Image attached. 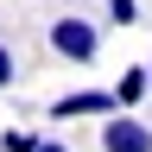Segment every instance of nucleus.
Wrapping results in <instances>:
<instances>
[{
    "instance_id": "obj_7",
    "label": "nucleus",
    "mask_w": 152,
    "mask_h": 152,
    "mask_svg": "<svg viewBox=\"0 0 152 152\" xmlns=\"http://www.w3.org/2000/svg\"><path fill=\"white\" fill-rule=\"evenodd\" d=\"M114 7V19H121V26H133V0H108Z\"/></svg>"
},
{
    "instance_id": "obj_3",
    "label": "nucleus",
    "mask_w": 152,
    "mask_h": 152,
    "mask_svg": "<svg viewBox=\"0 0 152 152\" xmlns=\"http://www.w3.org/2000/svg\"><path fill=\"white\" fill-rule=\"evenodd\" d=\"M76 114H121V95L114 89H76L51 108V121H76Z\"/></svg>"
},
{
    "instance_id": "obj_4",
    "label": "nucleus",
    "mask_w": 152,
    "mask_h": 152,
    "mask_svg": "<svg viewBox=\"0 0 152 152\" xmlns=\"http://www.w3.org/2000/svg\"><path fill=\"white\" fill-rule=\"evenodd\" d=\"M146 89H152V70H127L121 83H114V95H121V108H133V102H140Z\"/></svg>"
},
{
    "instance_id": "obj_8",
    "label": "nucleus",
    "mask_w": 152,
    "mask_h": 152,
    "mask_svg": "<svg viewBox=\"0 0 152 152\" xmlns=\"http://www.w3.org/2000/svg\"><path fill=\"white\" fill-rule=\"evenodd\" d=\"M38 152H70V146H57V140H45V146H38Z\"/></svg>"
},
{
    "instance_id": "obj_5",
    "label": "nucleus",
    "mask_w": 152,
    "mask_h": 152,
    "mask_svg": "<svg viewBox=\"0 0 152 152\" xmlns=\"http://www.w3.org/2000/svg\"><path fill=\"white\" fill-rule=\"evenodd\" d=\"M45 140H38V133H26V127H13L7 140H0V152H38Z\"/></svg>"
},
{
    "instance_id": "obj_2",
    "label": "nucleus",
    "mask_w": 152,
    "mask_h": 152,
    "mask_svg": "<svg viewBox=\"0 0 152 152\" xmlns=\"http://www.w3.org/2000/svg\"><path fill=\"white\" fill-rule=\"evenodd\" d=\"M102 152H152V127L133 114H114V121H102Z\"/></svg>"
},
{
    "instance_id": "obj_6",
    "label": "nucleus",
    "mask_w": 152,
    "mask_h": 152,
    "mask_svg": "<svg viewBox=\"0 0 152 152\" xmlns=\"http://www.w3.org/2000/svg\"><path fill=\"white\" fill-rule=\"evenodd\" d=\"M13 70H19V64H13V51H7V45H0V89H7V83H13Z\"/></svg>"
},
{
    "instance_id": "obj_1",
    "label": "nucleus",
    "mask_w": 152,
    "mask_h": 152,
    "mask_svg": "<svg viewBox=\"0 0 152 152\" xmlns=\"http://www.w3.org/2000/svg\"><path fill=\"white\" fill-rule=\"evenodd\" d=\"M51 51L70 57V64H89V57H95V26H89V19H57V26H51Z\"/></svg>"
}]
</instances>
